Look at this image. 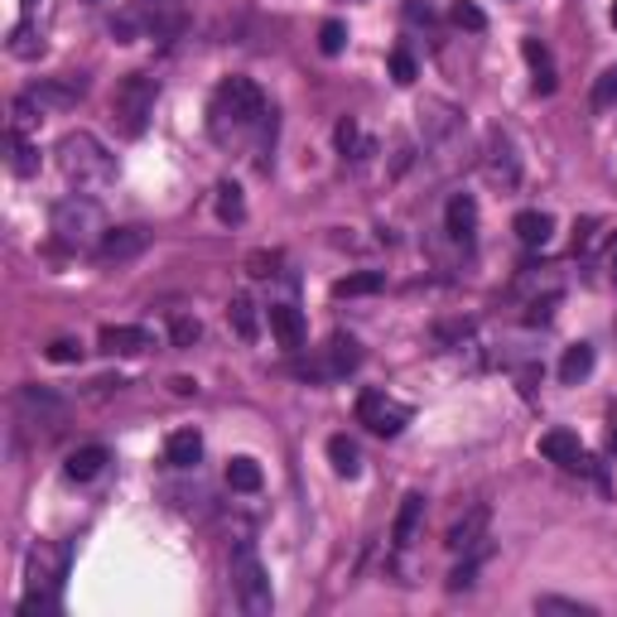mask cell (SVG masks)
Masks as SVG:
<instances>
[{"label":"cell","instance_id":"cell-1","mask_svg":"<svg viewBox=\"0 0 617 617\" xmlns=\"http://www.w3.org/2000/svg\"><path fill=\"white\" fill-rule=\"evenodd\" d=\"M266 92L251 83V77H222L212 87V102H208V136L218 145H237L251 131L266 126Z\"/></svg>","mask_w":617,"mask_h":617},{"label":"cell","instance_id":"cell-2","mask_svg":"<svg viewBox=\"0 0 617 617\" xmlns=\"http://www.w3.org/2000/svg\"><path fill=\"white\" fill-rule=\"evenodd\" d=\"M53 160H59L63 178H69L73 188H83V194L107 188L111 178H116V155H111L92 131H69V136L53 145Z\"/></svg>","mask_w":617,"mask_h":617},{"label":"cell","instance_id":"cell-3","mask_svg":"<svg viewBox=\"0 0 617 617\" xmlns=\"http://www.w3.org/2000/svg\"><path fill=\"white\" fill-rule=\"evenodd\" d=\"M49 232H53V242L63 246V251H97L107 237V212L97 198H87V194H73V198H59L49 212Z\"/></svg>","mask_w":617,"mask_h":617},{"label":"cell","instance_id":"cell-4","mask_svg":"<svg viewBox=\"0 0 617 617\" xmlns=\"http://www.w3.org/2000/svg\"><path fill=\"white\" fill-rule=\"evenodd\" d=\"M63 575H69V550L59 541H39L25 559V599H20V613L35 617V613H53L63 589Z\"/></svg>","mask_w":617,"mask_h":617},{"label":"cell","instance_id":"cell-5","mask_svg":"<svg viewBox=\"0 0 617 617\" xmlns=\"http://www.w3.org/2000/svg\"><path fill=\"white\" fill-rule=\"evenodd\" d=\"M87 97V77L83 73H69V77H44V83H35L29 92H20L15 102H10V126L15 131H29L39 126L44 116H53V111H69Z\"/></svg>","mask_w":617,"mask_h":617},{"label":"cell","instance_id":"cell-6","mask_svg":"<svg viewBox=\"0 0 617 617\" xmlns=\"http://www.w3.org/2000/svg\"><path fill=\"white\" fill-rule=\"evenodd\" d=\"M155 102H160V77L155 73H126L111 92V126L116 136L126 140H140L150 131V116H155Z\"/></svg>","mask_w":617,"mask_h":617},{"label":"cell","instance_id":"cell-7","mask_svg":"<svg viewBox=\"0 0 617 617\" xmlns=\"http://www.w3.org/2000/svg\"><path fill=\"white\" fill-rule=\"evenodd\" d=\"M232 583H237V599L251 617H271L275 608V593H271V575H266L261 555H256L251 541H237L232 550Z\"/></svg>","mask_w":617,"mask_h":617},{"label":"cell","instance_id":"cell-8","mask_svg":"<svg viewBox=\"0 0 617 617\" xmlns=\"http://www.w3.org/2000/svg\"><path fill=\"white\" fill-rule=\"evenodd\" d=\"M410 420H415V410L406 400L386 396V391H362V396H357V424H367V430L381 434V440H396Z\"/></svg>","mask_w":617,"mask_h":617},{"label":"cell","instance_id":"cell-9","mask_svg":"<svg viewBox=\"0 0 617 617\" xmlns=\"http://www.w3.org/2000/svg\"><path fill=\"white\" fill-rule=\"evenodd\" d=\"M15 415H20V424H25V430L39 440V424H44L49 434H59V430H63V420H69V406H63V400L53 396V391L25 386V391L15 396Z\"/></svg>","mask_w":617,"mask_h":617},{"label":"cell","instance_id":"cell-10","mask_svg":"<svg viewBox=\"0 0 617 617\" xmlns=\"http://www.w3.org/2000/svg\"><path fill=\"white\" fill-rule=\"evenodd\" d=\"M131 20H136L150 39L170 44V39L184 35V0H136Z\"/></svg>","mask_w":617,"mask_h":617},{"label":"cell","instance_id":"cell-11","mask_svg":"<svg viewBox=\"0 0 617 617\" xmlns=\"http://www.w3.org/2000/svg\"><path fill=\"white\" fill-rule=\"evenodd\" d=\"M357 362H362V347H357L347 333H333L329 347H319V357L305 367L309 381H338L347 372H357Z\"/></svg>","mask_w":617,"mask_h":617},{"label":"cell","instance_id":"cell-12","mask_svg":"<svg viewBox=\"0 0 617 617\" xmlns=\"http://www.w3.org/2000/svg\"><path fill=\"white\" fill-rule=\"evenodd\" d=\"M482 174H488L497 188H516V184H521V155H516V145H511L507 131H488Z\"/></svg>","mask_w":617,"mask_h":617},{"label":"cell","instance_id":"cell-13","mask_svg":"<svg viewBox=\"0 0 617 617\" xmlns=\"http://www.w3.org/2000/svg\"><path fill=\"white\" fill-rule=\"evenodd\" d=\"M464 131V111L454 102H444V97H424L420 102V136L424 145H448Z\"/></svg>","mask_w":617,"mask_h":617},{"label":"cell","instance_id":"cell-14","mask_svg":"<svg viewBox=\"0 0 617 617\" xmlns=\"http://www.w3.org/2000/svg\"><path fill=\"white\" fill-rule=\"evenodd\" d=\"M97 347L111 357H140L155 347V333L140 329V323H107V329L97 333Z\"/></svg>","mask_w":617,"mask_h":617},{"label":"cell","instance_id":"cell-15","mask_svg":"<svg viewBox=\"0 0 617 617\" xmlns=\"http://www.w3.org/2000/svg\"><path fill=\"white\" fill-rule=\"evenodd\" d=\"M150 246V232L145 227H111L102 246H97V261L102 266H126V261H136V256Z\"/></svg>","mask_w":617,"mask_h":617},{"label":"cell","instance_id":"cell-16","mask_svg":"<svg viewBox=\"0 0 617 617\" xmlns=\"http://www.w3.org/2000/svg\"><path fill=\"white\" fill-rule=\"evenodd\" d=\"M488 526H492V511L488 507H473V511H464L454 526H448V535H444V545L454 550V555H473V550L488 541Z\"/></svg>","mask_w":617,"mask_h":617},{"label":"cell","instance_id":"cell-17","mask_svg":"<svg viewBox=\"0 0 617 617\" xmlns=\"http://www.w3.org/2000/svg\"><path fill=\"white\" fill-rule=\"evenodd\" d=\"M444 232L454 237L458 246H473L478 237V203H473V194H454L448 198V208H444Z\"/></svg>","mask_w":617,"mask_h":617},{"label":"cell","instance_id":"cell-18","mask_svg":"<svg viewBox=\"0 0 617 617\" xmlns=\"http://www.w3.org/2000/svg\"><path fill=\"white\" fill-rule=\"evenodd\" d=\"M521 59H526V69H531V87H535V97H550L555 92V59H550V49L535 35H526L521 39Z\"/></svg>","mask_w":617,"mask_h":617},{"label":"cell","instance_id":"cell-19","mask_svg":"<svg viewBox=\"0 0 617 617\" xmlns=\"http://www.w3.org/2000/svg\"><path fill=\"white\" fill-rule=\"evenodd\" d=\"M541 454L550 458V464H559V468H583V464H589L575 430H545L541 434Z\"/></svg>","mask_w":617,"mask_h":617},{"label":"cell","instance_id":"cell-20","mask_svg":"<svg viewBox=\"0 0 617 617\" xmlns=\"http://www.w3.org/2000/svg\"><path fill=\"white\" fill-rule=\"evenodd\" d=\"M420 526H424V492H406V497H400V511H396V526H391L396 550H410Z\"/></svg>","mask_w":617,"mask_h":617},{"label":"cell","instance_id":"cell-21","mask_svg":"<svg viewBox=\"0 0 617 617\" xmlns=\"http://www.w3.org/2000/svg\"><path fill=\"white\" fill-rule=\"evenodd\" d=\"M271 333H275V343L285 347V353H299L305 347V313H299L295 305H271Z\"/></svg>","mask_w":617,"mask_h":617},{"label":"cell","instance_id":"cell-22","mask_svg":"<svg viewBox=\"0 0 617 617\" xmlns=\"http://www.w3.org/2000/svg\"><path fill=\"white\" fill-rule=\"evenodd\" d=\"M5 164H10V174L15 178L39 174V145H29L25 131H15V126L5 131Z\"/></svg>","mask_w":617,"mask_h":617},{"label":"cell","instance_id":"cell-23","mask_svg":"<svg viewBox=\"0 0 617 617\" xmlns=\"http://www.w3.org/2000/svg\"><path fill=\"white\" fill-rule=\"evenodd\" d=\"M511 232L521 237V246H550V237H555V218L541 208H526V212H516Z\"/></svg>","mask_w":617,"mask_h":617},{"label":"cell","instance_id":"cell-24","mask_svg":"<svg viewBox=\"0 0 617 617\" xmlns=\"http://www.w3.org/2000/svg\"><path fill=\"white\" fill-rule=\"evenodd\" d=\"M198 458H203V434L198 430H174L164 440V464L170 468H194Z\"/></svg>","mask_w":617,"mask_h":617},{"label":"cell","instance_id":"cell-25","mask_svg":"<svg viewBox=\"0 0 617 617\" xmlns=\"http://www.w3.org/2000/svg\"><path fill=\"white\" fill-rule=\"evenodd\" d=\"M227 323H232V333H237L242 343H256L261 338V309H256V299L251 295H237L227 305Z\"/></svg>","mask_w":617,"mask_h":617},{"label":"cell","instance_id":"cell-26","mask_svg":"<svg viewBox=\"0 0 617 617\" xmlns=\"http://www.w3.org/2000/svg\"><path fill=\"white\" fill-rule=\"evenodd\" d=\"M111 464V454L102 444H87V448H77V454H69V464H63V473H69L73 482H92L102 468Z\"/></svg>","mask_w":617,"mask_h":617},{"label":"cell","instance_id":"cell-27","mask_svg":"<svg viewBox=\"0 0 617 617\" xmlns=\"http://www.w3.org/2000/svg\"><path fill=\"white\" fill-rule=\"evenodd\" d=\"M333 140H338L343 160H367V155H377V140H367V136H362V126H357L353 116H343V121H338Z\"/></svg>","mask_w":617,"mask_h":617},{"label":"cell","instance_id":"cell-28","mask_svg":"<svg viewBox=\"0 0 617 617\" xmlns=\"http://www.w3.org/2000/svg\"><path fill=\"white\" fill-rule=\"evenodd\" d=\"M589 372H593V347L589 343L565 347V357H559V381H565V386H579Z\"/></svg>","mask_w":617,"mask_h":617},{"label":"cell","instance_id":"cell-29","mask_svg":"<svg viewBox=\"0 0 617 617\" xmlns=\"http://www.w3.org/2000/svg\"><path fill=\"white\" fill-rule=\"evenodd\" d=\"M329 458H333V473H338V478L362 473V454H357V444L347 440V434H333V440H329Z\"/></svg>","mask_w":617,"mask_h":617},{"label":"cell","instance_id":"cell-30","mask_svg":"<svg viewBox=\"0 0 617 617\" xmlns=\"http://www.w3.org/2000/svg\"><path fill=\"white\" fill-rule=\"evenodd\" d=\"M227 488L232 492H261V464L256 458H232L227 464Z\"/></svg>","mask_w":617,"mask_h":617},{"label":"cell","instance_id":"cell-31","mask_svg":"<svg viewBox=\"0 0 617 617\" xmlns=\"http://www.w3.org/2000/svg\"><path fill=\"white\" fill-rule=\"evenodd\" d=\"M10 53H15V59H39L44 53V39H39V29H35V20L29 15L10 29Z\"/></svg>","mask_w":617,"mask_h":617},{"label":"cell","instance_id":"cell-32","mask_svg":"<svg viewBox=\"0 0 617 617\" xmlns=\"http://www.w3.org/2000/svg\"><path fill=\"white\" fill-rule=\"evenodd\" d=\"M381 285H386V275H381V271H357V275L338 280V285H333V295H338V299H357V295H377Z\"/></svg>","mask_w":617,"mask_h":617},{"label":"cell","instance_id":"cell-33","mask_svg":"<svg viewBox=\"0 0 617 617\" xmlns=\"http://www.w3.org/2000/svg\"><path fill=\"white\" fill-rule=\"evenodd\" d=\"M218 218L227 222V227H237V222L246 218V203H242V188L232 184V178H222L218 184Z\"/></svg>","mask_w":617,"mask_h":617},{"label":"cell","instance_id":"cell-34","mask_svg":"<svg viewBox=\"0 0 617 617\" xmlns=\"http://www.w3.org/2000/svg\"><path fill=\"white\" fill-rule=\"evenodd\" d=\"M535 613H575V617H593L599 608H593V603H579V599H559V593H541V599H535Z\"/></svg>","mask_w":617,"mask_h":617},{"label":"cell","instance_id":"cell-35","mask_svg":"<svg viewBox=\"0 0 617 617\" xmlns=\"http://www.w3.org/2000/svg\"><path fill=\"white\" fill-rule=\"evenodd\" d=\"M170 338H174V347H194L198 338H203V323H198L194 313H174V319H170Z\"/></svg>","mask_w":617,"mask_h":617},{"label":"cell","instance_id":"cell-36","mask_svg":"<svg viewBox=\"0 0 617 617\" xmlns=\"http://www.w3.org/2000/svg\"><path fill=\"white\" fill-rule=\"evenodd\" d=\"M448 15H454L458 29H473V35H482V29H488V15H482L473 0H454V10H448Z\"/></svg>","mask_w":617,"mask_h":617},{"label":"cell","instance_id":"cell-37","mask_svg":"<svg viewBox=\"0 0 617 617\" xmlns=\"http://www.w3.org/2000/svg\"><path fill=\"white\" fill-rule=\"evenodd\" d=\"M593 107H599V111L617 107V63H613V69H603V77L593 83Z\"/></svg>","mask_w":617,"mask_h":617},{"label":"cell","instance_id":"cell-38","mask_svg":"<svg viewBox=\"0 0 617 617\" xmlns=\"http://www.w3.org/2000/svg\"><path fill=\"white\" fill-rule=\"evenodd\" d=\"M44 357H49V362H59V367H69V362L83 357V343H77V338H53L49 347H44Z\"/></svg>","mask_w":617,"mask_h":617},{"label":"cell","instance_id":"cell-39","mask_svg":"<svg viewBox=\"0 0 617 617\" xmlns=\"http://www.w3.org/2000/svg\"><path fill=\"white\" fill-rule=\"evenodd\" d=\"M343 44H347V29L338 25V20H329V25L319 29V49L329 53V59H338V53H343Z\"/></svg>","mask_w":617,"mask_h":617},{"label":"cell","instance_id":"cell-40","mask_svg":"<svg viewBox=\"0 0 617 617\" xmlns=\"http://www.w3.org/2000/svg\"><path fill=\"white\" fill-rule=\"evenodd\" d=\"M275 266H280V251H251V256H246V271H251L256 280L275 275Z\"/></svg>","mask_w":617,"mask_h":617},{"label":"cell","instance_id":"cell-41","mask_svg":"<svg viewBox=\"0 0 617 617\" xmlns=\"http://www.w3.org/2000/svg\"><path fill=\"white\" fill-rule=\"evenodd\" d=\"M391 77H396L400 87H410V83H415V59H410L406 49H396V53H391Z\"/></svg>","mask_w":617,"mask_h":617},{"label":"cell","instance_id":"cell-42","mask_svg":"<svg viewBox=\"0 0 617 617\" xmlns=\"http://www.w3.org/2000/svg\"><path fill=\"white\" fill-rule=\"evenodd\" d=\"M608 280L617 285V232H613V242H608Z\"/></svg>","mask_w":617,"mask_h":617},{"label":"cell","instance_id":"cell-43","mask_svg":"<svg viewBox=\"0 0 617 617\" xmlns=\"http://www.w3.org/2000/svg\"><path fill=\"white\" fill-rule=\"evenodd\" d=\"M170 386L178 391V396H194V391H198V386H194V381H188V377H174V381H170Z\"/></svg>","mask_w":617,"mask_h":617},{"label":"cell","instance_id":"cell-44","mask_svg":"<svg viewBox=\"0 0 617 617\" xmlns=\"http://www.w3.org/2000/svg\"><path fill=\"white\" fill-rule=\"evenodd\" d=\"M608 448H613V454H617V424H613V434H608Z\"/></svg>","mask_w":617,"mask_h":617},{"label":"cell","instance_id":"cell-45","mask_svg":"<svg viewBox=\"0 0 617 617\" xmlns=\"http://www.w3.org/2000/svg\"><path fill=\"white\" fill-rule=\"evenodd\" d=\"M613 29H617V5H613Z\"/></svg>","mask_w":617,"mask_h":617}]
</instances>
